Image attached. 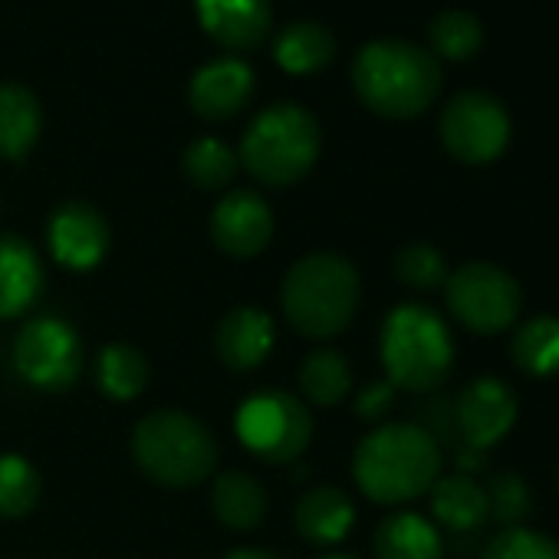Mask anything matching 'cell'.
<instances>
[{"mask_svg":"<svg viewBox=\"0 0 559 559\" xmlns=\"http://www.w3.org/2000/svg\"><path fill=\"white\" fill-rule=\"evenodd\" d=\"M353 474L376 503L415 500L441 477L438 438L421 425H382L359 441Z\"/></svg>","mask_w":559,"mask_h":559,"instance_id":"1","label":"cell"},{"mask_svg":"<svg viewBox=\"0 0 559 559\" xmlns=\"http://www.w3.org/2000/svg\"><path fill=\"white\" fill-rule=\"evenodd\" d=\"M359 99L385 119H415L441 93V67L431 50L412 40H372L353 63Z\"/></svg>","mask_w":559,"mask_h":559,"instance_id":"2","label":"cell"},{"mask_svg":"<svg viewBox=\"0 0 559 559\" xmlns=\"http://www.w3.org/2000/svg\"><path fill=\"white\" fill-rule=\"evenodd\" d=\"M359 297V273L340 253H310L297 260L280 290L287 323L307 340L340 336L356 320Z\"/></svg>","mask_w":559,"mask_h":559,"instance_id":"3","label":"cell"},{"mask_svg":"<svg viewBox=\"0 0 559 559\" xmlns=\"http://www.w3.org/2000/svg\"><path fill=\"white\" fill-rule=\"evenodd\" d=\"M323 132L320 122L294 103L263 109L243 132L240 162L243 168L270 188L300 181L320 158Z\"/></svg>","mask_w":559,"mask_h":559,"instance_id":"4","label":"cell"},{"mask_svg":"<svg viewBox=\"0 0 559 559\" xmlns=\"http://www.w3.org/2000/svg\"><path fill=\"white\" fill-rule=\"evenodd\" d=\"M382 366L405 392H435L454 366V340L444 320L418 304L395 307L382 326Z\"/></svg>","mask_w":559,"mask_h":559,"instance_id":"5","label":"cell"},{"mask_svg":"<svg viewBox=\"0 0 559 559\" xmlns=\"http://www.w3.org/2000/svg\"><path fill=\"white\" fill-rule=\"evenodd\" d=\"M135 464L165 487H194L214 474L217 441L194 415L152 412L132 435Z\"/></svg>","mask_w":559,"mask_h":559,"instance_id":"6","label":"cell"},{"mask_svg":"<svg viewBox=\"0 0 559 559\" xmlns=\"http://www.w3.org/2000/svg\"><path fill=\"white\" fill-rule=\"evenodd\" d=\"M234 431L253 457L290 464L313 441V415L284 389H260L237 408Z\"/></svg>","mask_w":559,"mask_h":559,"instance_id":"7","label":"cell"},{"mask_svg":"<svg viewBox=\"0 0 559 559\" xmlns=\"http://www.w3.org/2000/svg\"><path fill=\"white\" fill-rule=\"evenodd\" d=\"M448 310L461 326L480 336L503 333L520 317V284L497 263H464L444 280Z\"/></svg>","mask_w":559,"mask_h":559,"instance_id":"8","label":"cell"},{"mask_svg":"<svg viewBox=\"0 0 559 559\" xmlns=\"http://www.w3.org/2000/svg\"><path fill=\"white\" fill-rule=\"evenodd\" d=\"M14 369L40 392H67L83 372V340L67 320L37 317L17 333Z\"/></svg>","mask_w":559,"mask_h":559,"instance_id":"9","label":"cell"},{"mask_svg":"<svg viewBox=\"0 0 559 559\" xmlns=\"http://www.w3.org/2000/svg\"><path fill=\"white\" fill-rule=\"evenodd\" d=\"M441 142L464 165L493 162L510 142V116L503 103L484 90L457 93L441 112Z\"/></svg>","mask_w":559,"mask_h":559,"instance_id":"10","label":"cell"},{"mask_svg":"<svg viewBox=\"0 0 559 559\" xmlns=\"http://www.w3.org/2000/svg\"><path fill=\"white\" fill-rule=\"evenodd\" d=\"M454 431L464 448L484 451L497 444L516 421V399L500 379H474L454 402Z\"/></svg>","mask_w":559,"mask_h":559,"instance_id":"11","label":"cell"},{"mask_svg":"<svg viewBox=\"0 0 559 559\" xmlns=\"http://www.w3.org/2000/svg\"><path fill=\"white\" fill-rule=\"evenodd\" d=\"M211 237L230 257H257L273 237V211L257 191L237 188L217 201L211 214Z\"/></svg>","mask_w":559,"mask_h":559,"instance_id":"12","label":"cell"},{"mask_svg":"<svg viewBox=\"0 0 559 559\" xmlns=\"http://www.w3.org/2000/svg\"><path fill=\"white\" fill-rule=\"evenodd\" d=\"M47 240L67 270H93L109 253V224L93 204L70 201L53 211Z\"/></svg>","mask_w":559,"mask_h":559,"instance_id":"13","label":"cell"},{"mask_svg":"<svg viewBox=\"0 0 559 559\" xmlns=\"http://www.w3.org/2000/svg\"><path fill=\"white\" fill-rule=\"evenodd\" d=\"M250 96H253V73L237 57H221L204 63L188 86L191 109L211 122L234 119L250 103Z\"/></svg>","mask_w":559,"mask_h":559,"instance_id":"14","label":"cell"},{"mask_svg":"<svg viewBox=\"0 0 559 559\" xmlns=\"http://www.w3.org/2000/svg\"><path fill=\"white\" fill-rule=\"evenodd\" d=\"M47 287L40 253L17 234H0V320L31 313Z\"/></svg>","mask_w":559,"mask_h":559,"instance_id":"15","label":"cell"},{"mask_svg":"<svg viewBox=\"0 0 559 559\" xmlns=\"http://www.w3.org/2000/svg\"><path fill=\"white\" fill-rule=\"evenodd\" d=\"M198 21L227 50H253L270 34V0H194Z\"/></svg>","mask_w":559,"mask_h":559,"instance_id":"16","label":"cell"},{"mask_svg":"<svg viewBox=\"0 0 559 559\" xmlns=\"http://www.w3.org/2000/svg\"><path fill=\"white\" fill-rule=\"evenodd\" d=\"M273 340H276V330H273L270 313L257 307H237L221 320L214 333V353L227 369L250 372L270 356Z\"/></svg>","mask_w":559,"mask_h":559,"instance_id":"17","label":"cell"},{"mask_svg":"<svg viewBox=\"0 0 559 559\" xmlns=\"http://www.w3.org/2000/svg\"><path fill=\"white\" fill-rule=\"evenodd\" d=\"M44 129L37 96L21 83H0V158L21 162L31 155Z\"/></svg>","mask_w":559,"mask_h":559,"instance_id":"18","label":"cell"},{"mask_svg":"<svg viewBox=\"0 0 559 559\" xmlns=\"http://www.w3.org/2000/svg\"><path fill=\"white\" fill-rule=\"evenodd\" d=\"M294 520L304 539L330 546L346 539V533L356 523V507L340 487H313L310 493L300 497Z\"/></svg>","mask_w":559,"mask_h":559,"instance_id":"19","label":"cell"},{"mask_svg":"<svg viewBox=\"0 0 559 559\" xmlns=\"http://www.w3.org/2000/svg\"><path fill=\"white\" fill-rule=\"evenodd\" d=\"M431 513L438 516L441 526L464 533V530H477L490 507H487V490L474 480V474H451V477H438L431 484Z\"/></svg>","mask_w":559,"mask_h":559,"instance_id":"20","label":"cell"},{"mask_svg":"<svg viewBox=\"0 0 559 559\" xmlns=\"http://www.w3.org/2000/svg\"><path fill=\"white\" fill-rule=\"evenodd\" d=\"M266 490L243 471H227L211 487V510L230 530H253L266 516Z\"/></svg>","mask_w":559,"mask_h":559,"instance_id":"21","label":"cell"},{"mask_svg":"<svg viewBox=\"0 0 559 559\" xmlns=\"http://www.w3.org/2000/svg\"><path fill=\"white\" fill-rule=\"evenodd\" d=\"M376 559H441L438 530L418 513H392L376 530Z\"/></svg>","mask_w":559,"mask_h":559,"instance_id":"22","label":"cell"},{"mask_svg":"<svg viewBox=\"0 0 559 559\" xmlns=\"http://www.w3.org/2000/svg\"><path fill=\"white\" fill-rule=\"evenodd\" d=\"M333 53H336L333 34L323 24H313V21L287 27L284 34H280V40L273 44L276 63L284 67L287 73H294V76H307V73L323 70L333 60Z\"/></svg>","mask_w":559,"mask_h":559,"instance_id":"23","label":"cell"},{"mask_svg":"<svg viewBox=\"0 0 559 559\" xmlns=\"http://www.w3.org/2000/svg\"><path fill=\"white\" fill-rule=\"evenodd\" d=\"M510 359L526 376H556L559 372V320L533 317L516 326L510 343Z\"/></svg>","mask_w":559,"mask_h":559,"instance_id":"24","label":"cell"},{"mask_svg":"<svg viewBox=\"0 0 559 559\" xmlns=\"http://www.w3.org/2000/svg\"><path fill=\"white\" fill-rule=\"evenodd\" d=\"M96 382L116 402H132L148 385V362L129 343H109L96 359Z\"/></svg>","mask_w":559,"mask_h":559,"instance_id":"25","label":"cell"},{"mask_svg":"<svg viewBox=\"0 0 559 559\" xmlns=\"http://www.w3.org/2000/svg\"><path fill=\"white\" fill-rule=\"evenodd\" d=\"M353 376L349 362L340 349H313L300 369V389L313 405H340L349 395Z\"/></svg>","mask_w":559,"mask_h":559,"instance_id":"26","label":"cell"},{"mask_svg":"<svg viewBox=\"0 0 559 559\" xmlns=\"http://www.w3.org/2000/svg\"><path fill=\"white\" fill-rule=\"evenodd\" d=\"M40 500V474L37 467L11 451H0V516L17 520L27 516Z\"/></svg>","mask_w":559,"mask_h":559,"instance_id":"27","label":"cell"},{"mask_svg":"<svg viewBox=\"0 0 559 559\" xmlns=\"http://www.w3.org/2000/svg\"><path fill=\"white\" fill-rule=\"evenodd\" d=\"M237 165H240L237 152L227 142L211 139V135L185 148V175L204 191H217L230 185V178L237 175Z\"/></svg>","mask_w":559,"mask_h":559,"instance_id":"28","label":"cell"},{"mask_svg":"<svg viewBox=\"0 0 559 559\" xmlns=\"http://www.w3.org/2000/svg\"><path fill=\"white\" fill-rule=\"evenodd\" d=\"M431 50L444 60H467L484 44V27L471 11H441L428 27Z\"/></svg>","mask_w":559,"mask_h":559,"instance_id":"29","label":"cell"},{"mask_svg":"<svg viewBox=\"0 0 559 559\" xmlns=\"http://www.w3.org/2000/svg\"><path fill=\"white\" fill-rule=\"evenodd\" d=\"M395 276L412 290H438L448 280V266L438 247L431 243H408L395 257Z\"/></svg>","mask_w":559,"mask_h":559,"instance_id":"30","label":"cell"},{"mask_svg":"<svg viewBox=\"0 0 559 559\" xmlns=\"http://www.w3.org/2000/svg\"><path fill=\"white\" fill-rule=\"evenodd\" d=\"M480 559H559V543L543 533L510 526L490 539Z\"/></svg>","mask_w":559,"mask_h":559,"instance_id":"31","label":"cell"},{"mask_svg":"<svg viewBox=\"0 0 559 559\" xmlns=\"http://www.w3.org/2000/svg\"><path fill=\"white\" fill-rule=\"evenodd\" d=\"M487 490V507L500 523H520L530 513V487L520 474H497Z\"/></svg>","mask_w":559,"mask_h":559,"instance_id":"32","label":"cell"},{"mask_svg":"<svg viewBox=\"0 0 559 559\" xmlns=\"http://www.w3.org/2000/svg\"><path fill=\"white\" fill-rule=\"evenodd\" d=\"M392 402H395V385L392 382H372L356 399V415L366 421H379L392 408Z\"/></svg>","mask_w":559,"mask_h":559,"instance_id":"33","label":"cell"},{"mask_svg":"<svg viewBox=\"0 0 559 559\" xmlns=\"http://www.w3.org/2000/svg\"><path fill=\"white\" fill-rule=\"evenodd\" d=\"M224 559H276V556L266 552V549H234V552H227Z\"/></svg>","mask_w":559,"mask_h":559,"instance_id":"34","label":"cell"},{"mask_svg":"<svg viewBox=\"0 0 559 559\" xmlns=\"http://www.w3.org/2000/svg\"><path fill=\"white\" fill-rule=\"evenodd\" d=\"M320 559H356V556H346V552H330V556H320Z\"/></svg>","mask_w":559,"mask_h":559,"instance_id":"35","label":"cell"}]
</instances>
